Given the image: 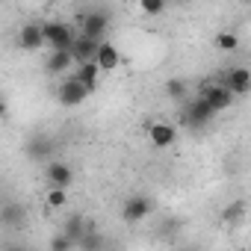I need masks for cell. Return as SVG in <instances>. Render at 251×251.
Returning a JSON list of instances; mask_svg holds the SVG:
<instances>
[{"label": "cell", "mask_w": 251, "mask_h": 251, "mask_svg": "<svg viewBox=\"0 0 251 251\" xmlns=\"http://www.w3.org/2000/svg\"><path fill=\"white\" fill-rule=\"evenodd\" d=\"M213 115H216V109H213V106H210V100L201 95V98L189 100V106L180 112V121H183V127H189V130H201Z\"/></svg>", "instance_id": "obj_1"}, {"label": "cell", "mask_w": 251, "mask_h": 251, "mask_svg": "<svg viewBox=\"0 0 251 251\" xmlns=\"http://www.w3.org/2000/svg\"><path fill=\"white\" fill-rule=\"evenodd\" d=\"M42 30H45V42L50 45V50H65L77 39V33L62 21H48V24H42Z\"/></svg>", "instance_id": "obj_2"}, {"label": "cell", "mask_w": 251, "mask_h": 251, "mask_svg": "<svg viewBox=\"0 0 251 251\" xmlns=\"http://www.w3.org/2000/svg\"><path fill=\"white\" fill-rule=\"evenodd\" d=\"M151 210H154V201H151L148 195H133V198H127V201L121 204V219L127 222V225H136V222H142Z\"/></svg>", "instance_id": "obj_3"}, {"label": "cell", "mask_w": 251, "mask_h": 251, "mask_svg": "<svg viewBox=\"0 0 251 251\" xmlns=\"http://www.w3.org/2000/svg\"><path fill=\"white\" fill-rule=\"evenodd\" d=\"M106 30H109V15H106V12L98 9V12H83V15H80V33H86V36L103 42Z\"/></svg>", "instance_id": "obj_4"}, {"label": "cell", "mask_w": 251, "mask_h": 251, "mask_svg": "<svg viewBox=\"0 0 251 251\" xmlns=\"http://www.w3.org/2000/svg\"><path fill=\"white\" fill-rule=\"evenodd\" d=\"M89 95H92V92H89V89H86V86L71 74V80H65V83L59 86V95H56V98H59V103H62V106H80Z\"/></svg>", "instance_id": "obj_5"}, {"label": "cell", "mask_w": 251, "mask_h": 251, "mask_svg": "<svg viewBox=\"0 0 251 251\" xmlns=\"http://www.w3.org/2000/svg\"><path fill=\"white\" fill-rule=\"evenodd\" d=\"M98 48H100V39H92V36L80 33V36L74 39V45H71V53H74L77 62H89V59L98 56Z\"/></svg>", "instance_id": "obj_6"}, {"label": "cell", "mask_w": 251, "mask_h": 251, "mask_svg": "<svg viewBox=\"0 0 251 251\" xmlns=\"http://www.w3.org/2000/svg\"><path fill=\"white\" fill-rule=\"evenodd\" d=\"M100 71H103V68L98 65V59H89V62H77V68H74L71 74H74L89 92H95V89H98V80H100Z\"/></svg>", "instance_id": "obj_7"}, {"label": "cell", "mask_w": 251, "mask_h": 251, "mask_svg": "<svg viewBox=\"0 0 251 251\" xmlns=\"http://www.w3.org/2000/svg\"><path fill=\"white\" fill-rule=\"evenodd\" d=\"M45 177H48L50 186H62V189H68L71 180H74V172H71V166H65V163H59V160H50L48 169H45Z\"/></svg>", "instance_id": "obj_8"}, {"label": "cell", "mask_w": 251, "mask_h": 251, "mask_svg": "<svg viewBox=\"0 0 251 251\" xmlns=\"http://www.w3.org/2000/svg\"><path fill=\"white\" fill-rule=\"evenodd\" d=\"M201 95L210 100V106H213L216 112H222V109H227V106L233 103V92H230L225 83H219V86H204Z\"/></svg>", "instance_id": "obj_9"}, {"label": "cell", "mask_w": 251, "mask_h": 251, "mask_svg": "<svg viewBox=\"0 0 251 251\" xmlns=\"http://www.w3.org/2000/svg\"><path fill=\"white\" fill-rule=\"evenodd\" d=\"M148 136H151V142L157 148H169L177 139V127H175V124H166V121H157V124L148 127Z\"/></svg>", "instance_id": "obj_10"}, {"label": "cell", "mask_w": 251, "mask_h": 251, "mask_svg": "<svg viewBox=\"0 0 251 251\" xmlns=\"http://www.w3.org/2000/svg\"><path fill=\"white\" fill-rule=\"evenodd\" d=\"M18 45H21L24 50H39L42 45H48V42H45V30H42L39 24H24L21 33H18Z\"/></svg>", "instance_id": "obj_11"}, {"label": "cell", "mask_w": 251, "mask_h": 251, "mask_svg": "<svg viewBox=\"0 0 251 251\" xmlns=\"http://www.w3.org/2000/svg\"><path fill=\"white\" fill-rule=\"evenodd\" d=\"M71 62H77L74 53H71V48H65V50H50L45 68H48V74H65V71L71 68Z\"/></svg>", "instance_id": "obj_12"}, {"label": "cell", "mask_w": 251, "mask_h": 251, "mask_svg": "<svg viewBox=\"0 0 251 251\" xmlns=\"http://www.w3.org/2000/svg\"><path fill=\"white\" fill-rule=\"evenodd\" d=\"M225 86H227L233 95H245V92H251V71H248V68H233V71L227 74Z\"/></svg>", "instance_id": "obj_13"}, {"label": "cell", "mask_w": 251, "mask_h": 251, "mask_svg": "<svg viewBox=\"0 0 251 251\" xmlns=\"http://www.w3.org/2000/svg\"><path fill=\"white\" fill-rule=\"evenodd\" d=\"M24 151H27L30 160H45V157L53 154V142L48 136H30L27 145H24Z\"/></svg>", "instance_id": "obj_14"}, {"label": "cell", "mask_w": 251, "mask_h": 251, "mask_svg": "<svg viewBox=\"0 0 251 251\" xmlns=\"http://www.w3.org/2000/svg\"><path fill=\"white\" fill-rule=\"evenodd\" d=\"M98 65L103 68V71H115L118 68V62H121V53H118V48L115 45H109V42H100V48H98Z\"/></svg>", "instance_id": "obj_15"}, {"label": "cell", "mask_w": 251, "mask_h": 251, "mask_svg": "<svg viewBox=\"0 0 251 251\" xmlns=\"http://www.w3.org/2000/svg\"><path fill=\"white\" fill-rule=\"evenodd\" d=\"M242 216H245V201H233V204H227L222 210V222L225 225H239Z\"/></svg>", "instance_id": "obj_16"}, {"label": "cell", "mask_w": 251, "mask_h": 251, "mask_svg": "<svg viewBox=\"0 0 251 251\" xmlns=\"http://www.w3.org/2000/svg\"><path fill=\"white\" fill-rule=\"evenodd\" d=\"M86 230H89V225H86V222H83L80 216H71V219L65 222V233H68V236L74 239V245H77V242L83 239V233H86Z\"/></svg>", "instance_id": "obj_17"}, {"label": "cell", "mask_w": 251, "mask_h": 251, "mask_svg": "<svg viewBox=\"0 0 251 251\" xmlns=\"http://www.w3.org/2000/svg\"><path fill=\"white\" fill-rule=\"evenodd\" d=\"M0 219H3V225H9V227H21L24 225V213L15 204H6L3 213H0Z\"/></svg>", "instance_id": "obj_18"}, {"label": "cell", "mask_w": 251, "mask_h": 251, "mask_svg": "<svg viewBox=\"0 0 251 251\" xmlns=\"http://www.w3.org/2000/svg\"><path fill=\"white\" fill-rule=\"evenodd\" d=\"M166 95H169L172 100H183V98L189 95V86H186L183 80H177V77H172V80L166 83Z\"/></svg>", "instance_id": "obj_19"}, {"label": "cell", "mask_w": 251, "mask_h": 251, "mask_svg": "<svg viewBox=\"0 0 251 251\" xmlns=\"http://www.w3.org/2000/svg\"><path fill=\"white\" fill-rule=\"evenodd\" d=\"M65 204H68V189L50 186V189H48V207H50V210H59V207H65Z\"/></svg>", "instance_id": "obj_20"}, {"label": "cell", "mask_w": 251, "mask_h": 251, "mask_svg": "<svg viewBox=\"0 0 251 251\" xmlns=\"http://www.w3.org/2000/svg\"><path fill=\"white\" fill-rule=\"evenodd\" d=\"M213 42H216V48H219V50H236V45H239V39H236L233 33H227V30H225V33H219Z\"/></svg>", "instance_id": "obj_21"}, {"label": "cell", "mask_w": 251, "mask_h": 251, "mask_svg": "<svg viewBox=\"0 0 251 251\" xmlns=\"http://www.w3.org/2000/svg\"><path fill=\"white\" fill-rule=\"evenodd\" d=\"M166 3H169V0H139V6H142L145 15H160V12H166Z\"/></svg>", "instance_id": "obj_22"}, {"label": "cell", "mask_w": 251, "mask_h": 251, "mask_svg": "<svg viewBox=\"0 0 251 251\" xmlns=\"http://www.w3.org/2000/svg\"><path fill=\"white\" fill-rule=\"evenodd\" d=\"M68 248H77V245H74V239H71L68 233L53 236V239H50V251H68Z\"/></svg>", "instance_id": "obj_23"}, {"label": "cell", "mask_w": 251, "mask_h": 251, "mask_svg": "<svg viewBox=\"0 0 251 251\" xmlns=\"http://www.w3.org/2000/svg\"><path fill=\"white\" fill-rule=\"evenodd\" d=\"M242 3H251V0H242Z\"/></svg>", "instance_id": "obj_24"}]
</instances>
